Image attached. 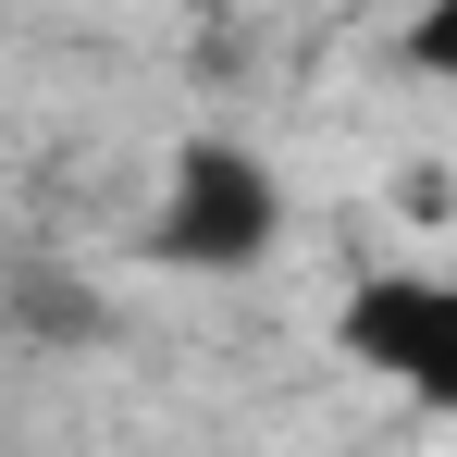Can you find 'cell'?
<instances>
[{
  "label": "cell",
  "mask_w": 457,
  "mask_h": 457,
  "mask_svg": "<svg viewBox=\"0 0 457 457\" xmlns=\"http://www.w3.org/2000/svg\"><path fill=\"white\" fill-rule=\"evenodd\" d=\"M161 247H173V260H211V272L260 260V247H272V173H247V161H223V149H211V161H186Z\"/></svg>",
  "instance_id": "cell-1"
},
{
  "label": "cell",
  "mask_w": 457,
  "mask_h": 457,
  "mask_svg": "<svg viewBox=\"0 0 457 457\" xmlns=\"http://www.w3.org/2000/svg\"><path fill=\"white\" fill-rule=\"evenodd\" d=\"M346 334H359L371 359H395L420 395L445 383V297H433L420 272H395V285H359V321H346Z\"/></svg>",
  "instance_id": "cell-2"
}]
</instances>
